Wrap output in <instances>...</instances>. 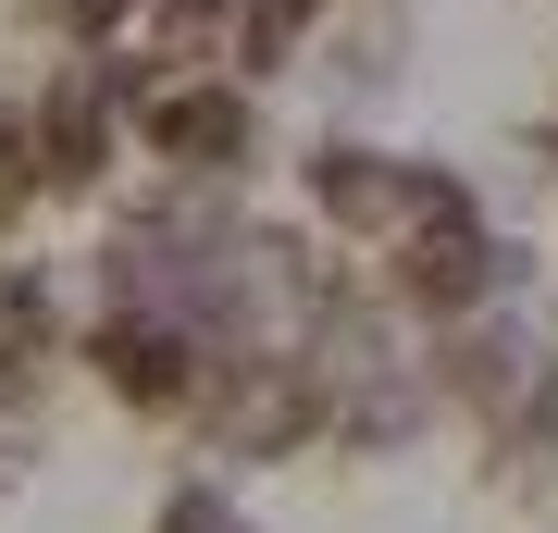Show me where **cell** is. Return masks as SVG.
<instances>
[{"label":"cell","mask_w":558,"mask_h":533,"mask_svg":"<svg viewBox=\"0 0 558 533\" xmlns=\"http://www.w3.org/2000/svg\"><path fill=\"white\" fill-rule=\"evenodd\" d=\"M311 25H323V0H248V25H236V62H248V75H286Z\"/></svg>","instance_id":"277c9868"},{"label":"cell","mask_w":558,"mask_h":533,"mask_svg":"<svg viewBox=\"0 0 558 533\" xmlns=\"http://www.w3.org/2000/svg\"><path fill=\"white\" fill-rule=\"evenodd\" d=\"M546 149H558V124H546Z\"/></svg>","instance_id":"9c48e42d"},{"label":"cell","mask_w":558,"mask_h":533,"mask_svg":"<svg viewBox=\"0 0 558 533\" xmlns=\"http://www.w3.org/2000/svg\"><path fill=\"white\" fill-rule=\"evenodd\" d=\"M124 13H137V0H50V25H62V38H112Z\"/></svg>","instance_id":"52a82bcc"},{"label":"cell","mask_w":558,"mask_h":533,"mask_svg":"<svg viewBox=\"0 0 558 533\" xmlns=\"http://www.w3.org/2000/svg\"><path fill=\"white\" fill-rule=\"evenodd\" d=\"M149 149L174 161L186 186H199V174H248L260 112H248L236 87H149Z\"/></svg>","instance_id":"6da1fadb"},{"label":"cell","mask_w":558,"mask_h":533,"mask_svg":"<svg viewBox=\"0 0 558 533\" xmlns=\"http://www.w3.org/2000/svg\"><path fill=\"white\" fill-rule=\"evenodd\" d=\"M211 25H223V0H161V38H174V50H199Z\"/></svg>","instance_id":"ba28073f"},{"label":"cell","mask_w":558,"mask_h":533,"mask_svg":"<svg viewBox=\"0 0 558 533\" xmlns=\"http://www.w3.org/2000/svg\"><path fill=\"white\" fill-rule=\"evenodd\" d=\"M25 211H38V149H25V124L0 112V237H13Z\"/></svg>","instance_id":"8992f818"},{"label":"cell","mask_w":558,"mask_h":533,"mask_svg":"<svg viewBox=\"0 0 558 533\" xmlns=\"http://www.w3.org/2000/svg\"><path fill=\"white\" fill-rule=\"evenodd\" d=\"M149 533H248V521H236V496H223V484H174Z\"/></svg>","instance_id":"5b68a950"},{"label":"cell","mask_w":558,"mask_h":533,"mask_svg":"<svg viewBox=\"0 0 558 533\" xmlns=\"http://www.w3.org/2000/svg\"><path fill=\"white\" fill-rule=\"evenodd\" d=\"M311 198L323 223H360V237H385L410 198V161H373V149H311Z\"/></svg>","instance_id":"3957f363"},{"label":"cell","mask_w":558,"mask_h":533,"mask_svg":"<svg viewBox=\"0 0 558 533\" xmlns=\"http://www.w3.org/2000/svg\"><path fill=\"white\" fill-rule=\"evenodd\" d=\"M87 360H100V385L124 410H186V385H199V336L161 323V311H112L100 336H87Z\"/></svg>","instance_id":"7a4b0ae2"}]
</instances>
